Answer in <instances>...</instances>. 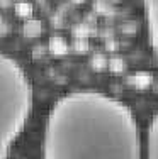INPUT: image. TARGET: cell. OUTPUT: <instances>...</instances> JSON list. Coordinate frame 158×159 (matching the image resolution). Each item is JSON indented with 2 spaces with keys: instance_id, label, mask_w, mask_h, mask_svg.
<instances>
[{
  "instance_id": "cell-4",
  "label": "cell",
  "mask_w": 158,
  "mask_h": 159,
  "mask_svg": "<svg viewBox=\"0 0 158 159\" xmlns=\"http://www.w3.org/2000/svg\"><path fill=\"white\" fill-rule=\"evenodd\" d=\"M145 159H158V110L153 113L145 132Z\"/></svg>"
},
{
  "instance_id": "cell-2",
  "label": "cell",
  "mask_w": 158,
  "mask_h": 159,
  "mask_svg": "<svg viewBox=\"0 0 158 159\" xmlns=\"http://www.w3.org/2000/svg\"><path fill=\"white\" fill-rule=\"evenodd\" d=\"M34 107L32 81L22 64L9 54L0 58V159H9L24 134Z\"/></svg>"
},
{
  "instance_id": "cell-3",
  "label": "cell",
  "mask_w": 158,
  "mask_h": 159,
  "mask_svg": "<svg viewBox=\"0 0 158 159\" xmlns=\"http://www.w3.org/2000/svg\"><path fill=\"white\" fill-rule=\"evenodd\" d=\"M148 48L158 66V0H140Z\"/></svg>"
},
{
  "instance_id": "cell-1",
  "label": "cell",
  "mask_w": 158,
  "mask_h": 159,
  "mask_svg": "<svg viewBox=\"0 0 158 159\" xmlns=\"http://www.w3.org/2000/svg\"><path fill=\"white\" fill-rule=\"evenodd\" d=\"M41 157L145 159V134L122 100L99 90H71L48 110Z\"/></svg>"
}]
</instances>
